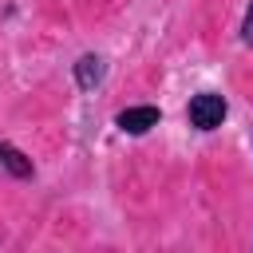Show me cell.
I'll return each mask as SVG.
<instances>
[{
  "mask_svg": "<svg viewBox=\"0 0 253 253\" xmlns=\"http://www.w3.org/2000/svg\"><path fill=\"white\" fill-rule=\"evenodd\" d=\"M241 40H245V43H253V4H249L245 20H241Z\"/></svg>",
  "mask_w": 253,
  "mask_h": 253,
  "instance_id": "cell-5",
  "label": "cell"
},
{
  "mask_svg": "<svg viewBox=\"0 0 253 253\" xmlns=\"http://www.w3.org/2000/svg\"><path fill=\"white\" fill-rule=\"evenodd\" d=\"M0 166H8V174H16V178H32V158L20 154L12 142H0Z\"/></svg>",
  "mask_w": 253,
  "mask_h": 253,
  "instance_id": "cell-4",
  "label": "cell"
},
{
  "mask_svg": "<svg viewBox=\"0 0 253 253\" xmlns=\"http://www.w3.org/2000/svg\"><path fill=\"white\" fill-rule=\"evenodd\" d=\"M150 126H158V107H126V111H119V130L146 134Z\"/></svg>",
  "mask_w": 253,
  "mask_h": 253,
  "instance_id": "cell-3",
  "label": "cell"
},
{
  "mask_svg": "<svg viewBox=\"0 0 253 253\" xmlns=\"http://www.w3.org/2000/svg\"><path fill=\"white\" fill-rule=\"evenodd\" d=\"M103 75H107V59H103V55H95V51L79 55V63H75V83H79L83 91H95V87L103 83Z\"/></svg>",
  "mask_w": 253,
  "mask_h": 253,
  "instance_id": "cell-2",
  "label": "cell"
},
{
  "mask_svg": "<svg viewBox=\"0 0 253 253\" xmlns=\"http://www.w3.org/2000/svg\"><path fill=\"white\" fill-rule=\"evenodd\" d=\"M225 99L221 95H213V91H202V95H194L190 99V107H186V119H190V126H198V130H217L221 123H225Z\"/></svg>",
  "mask_w": 253,
  "mask_h": 253,
  "instance_id": "cell-1",
  "label": "cell"
}]
</instances>
